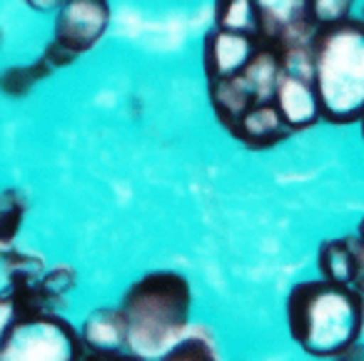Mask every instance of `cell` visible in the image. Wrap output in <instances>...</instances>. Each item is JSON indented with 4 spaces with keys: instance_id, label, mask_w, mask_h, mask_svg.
I'll use <instances>...</instances> for the list:
<instances>
[{
    "instance_id": "obj_2",
    "label": "cell",
    "mask_w": 364,
    "mask_h": 361,
    "mask_svg": "<svg viewBox=\"0 0 364 361\" xmlns=\"http://www.w3.org/2000/svg\"><path fill=\"white\" fill-rule=\"evenodd\" d=\"M312 85L319 112L334 125L364 115V21L344 18L312 38Z\"/></svg>"
},
{
    "instance_id": "obj_17",
    "label": "cell",
    "mask_w": 364,
    "mask_h": 361,
    "mask_svg": "<svg viewBox=\"0 0 364 361\" xmlns=\"http://www.w3.org/2000/svg\"><path fill=\"white\" fill-rule=\"evenodd\" d=\"M162 356H165V359H170V361L215 359V349L208 344V339H205V336H180V339H177Z\"/></svg>"
},
{
    "instance_id": "obj_12",
    "label": "cell",
    "mask_w": 364,
    "mask_h": 361,
    "mask_svg": "<svg viewBox=\"0 0 364 361\" xmlns=\"http://www.w3.org/2000/svg\"><path fill=\"white\" fill-rule=\"evenodd\" d=\"M354 242H357V237L324 242L322 249H319V271H322V279L337 281V284H352L354 269H357Z\"/></svg>"
},
{
    "instance_id": "obj_3",
    "label": "cell",
    "mask_w": 364,
    "mask_h": 361,
    "mask_svg": "<svg viewBox=\"0 0 364 361\" xmlns=\"http://www.w3.org/2000/svg\"><path fill=\"white\" fill-rule=\"evenodd\" d=\"M193 294L177 271H150L122 296L120 311L127 324L132 356H162L190 324Z\"/></svg>"
},
{
    "instance_id": "obj_6",
    "label": "cell",
    "mask_w": 364,
    "mask_h": 361,
    "mask_svg": "<svg viewBox=\"0 0 364 361\" xmlns=\"http://www.w3.org/2000/svg\"><path fill=\"white\" fill-rule=\"evenodd\" d=\"M262 41L277 50L312 43L319 28L309 21V0H255Z\"/></svg>"
},
{
    "instance_id": "obj_10",
    "label": "cell",
    "mask_w": 364,
    "mask_h": 361,
    "mask_svg": "<svg viewBox=\"0 0 364 361\" xmlns=\"http://www.w3.org/2000/svg\"><path fill=\"white\" fill-rule=\"evenodd\" d=\"M237 140H242L250 147H272L274 142L284 140L289 135V127L284 125L282 115H279L277 105L267 100H259L255 105H250L237 120L230 125Z\"/></svg>"
},
{
    "instance_id": "obj_16",
    "label": "cell",
    "mask_w": 364,
    "mask_h": 361,
    "mask_svg": "<svg viewBox=\"0 0 364 361\" xmlns=\"http://www.w3.org/2000/svg\"><path fill=\"white\" fill-rule=\"evenodd\" d=\"M354 0H309V21L314 28H324L349 18Z\"/></svg>"
},
{
    "instance_id": "obj_19",
    "label": "cell",
    "mask_w": 364,
    "mask_h": 361,
    "mask_svg": "<svg viewBox=\"0 0 364 361\" xmlns=\"http://www.w3.org/2000/svg\"><path fill=\"white\" fill-rule=\"evenodd\" d=\"M75 281H77V274L70 266H55V269H50L48 274L43 271V276H41V286L46 289V294L50 296L53 304L60 301L63 296L75 286Z\"/></svg>"
},
{
    "instance_id": "obj_8",
    "label": "cell",
    "mask_w": 364,
    "mask_h": 361,
    "mask_svg": "<svg viewBox=\"0 0 364 361\" xmlns=\"http://www.w3.org/2000/svg\"><path fill=\"white\" fill-rule=\"evenodd\" d=\"M274 105L289 130L312 127L322 117L312 80L289 70H279L274 82Z\"/></svg>"
},
{
    "instance_id": "obj_11",
    "label": "cell",
    "mask_w": 364,
    "mask_h": 361,
    "mask_svg": "<svg viewBox=\"0 0 364 361\" xmlns=\"http://www.w3.org/2000/svg\"><path fill=\"white\" fill-rule=\"evenodd\" d=\"M210 95H213L215 112L220 115V120H223V125L228 127V130L250 105L259 102L257 97L252 95V90L240 80V75L210 82Z\"/></svg>"
},
{
    "instance_id": "obj_7",
    "label": "cell",
    "mask_w": 364,
    "mask_h": 361,
    "mask_svg": "<svg viewBox=\"0 0 364 361\" xmlns=\"http://www.w3.org/2000/svg\"><path fill=\"white\" fill-rule=\"evenodd\" d=\"M262 45V38L215 28L205 38V72H208V80L215 82L237 75L240 70H245L252 63V58L257 55Z\"/></svg>"
},
{
    "instance_id": "obj_21",
    "label": "cell",
    "mask_w": 364,
    "mask_h": 361,
    "mask_svg": "<svg viewBox=\"0 0 364 361\" xmlns=\"http://www.w3.org/2000/svg\"><path fill=\"white\" fill-rule=\"evenodd\" d=\"M354 257H357V269H354V289L359 291V294L364 296V242L357 237V242H354Z\"/></svg>"
},
{
    "instance_id": "obj_1",
    "label": "cell",
    "mask_w": 364,
    "mask_h": 361,
    "mask_svg": "<svg viewBox=\"0 0 364 361\" xmlns=\"http://www.w3.org/2000/svg\"><path fill=\"white\" fill-rule=\"evenodd\" d=\"M287 326L309 356H342L362 334L364 296L329 279L302 281L287 296Z\"/></svg>"
},
{
    "instance_id": "obj_9",
    "label": "cell",
    "mask_w": 364,
    "mask_h": 361,
    "mask_svg": "<svg viewBox=\"0 0 364 361\" xmlns=\"http://www.w3.org/2000/svg\"><path fill=\"white\" fill-rule=\"evenodd\" d=\"M85 351L100 359H122L127 349V324L120 309H97L85 319L80 331ZM132 356V354H130Z\"/></svg>"
},
{
    "instance_id": "obj_23",
    "label": "cell",
    "mask_w": 364,
    "mask_h": 361,
    "mask_svg": "<svg viewBox=\"0 0 364 361\" xmlns=\"http://www.w3.org/2000/svg\"><path fill=\"white\" fill-rule=\"evenodd\" d=\"M357 237H359V239L364 242V220H362V225H359V235H357Z\"/></svg>"
},
{
    "instance_id": "obj_5",
    "label": "cell",
    "mask_w": 364,
    "mask_h": 361,
    "mask_svg": "<svg viewBox=\"0 0 364 361\" xmlns=\"http://www.w3.org/2000/svg\"><path fill=\"white\" fill-rule=\"evenodd\" d=\"M110 26L107 0H65L58 8L55 38L63 48L75 55L92 50Z\"/></svg>"
},
{
    "instance_id": "obj_13",
    "label": "cell",
    "mask_w": 364,
    "mask_h": 361,
    "mask_svg": "<svg viewBox=\"0 0 364 361\" xmlns=\"http://www.w3.org/2000/svg\"><path fill=\"white\" fill-rule=\"evenodd\" d=\"M215 23L220 31L262 38L255 0H218L215 3Z\"/></svg>"
},
{
    "instance_id": "obj_4",
    "label": "cell",
    "mask_w": 364,
    "mask_h": 361,
    "mask_svg": "<svg viewBox=\"0 0 364 361\" xmlns=\"http://www.w3.org/2000/svg\"><path fill=\"white\" fill-rule=\"evenodd\" d=\"M85 354L82 339L50 309L13 314L0 334L3 361H70Z\"/></svg>"
},
{
    "instance_id": "obj_22",
    "label": "cell",
    "mask_w": 364,
    "mask_h": 361,
    "mask_svg": "<svg viewBox=\"0 0 364 361\" xmlns=\"http://www.w3.org/2000/svg\"><path fill=\"white\" fill-rule=\"evenodd\" d=\"M23 3L31 6L33 11H38V13H50V11H58L65 0H23Z\"/></svg>"
},
{
    "instance_id": "obj_25",
    "label": "cell",
    "mask_w": 364,
    "mask_h": 361,
    "mask_svg": "<svg viewBox=\"0 0 364 361\" xmlns=\"http://www.w3.org/2000/svg\"><path fill=\"white\" fill-rule=\"evenodd\" d=\"M0 38H3V33H0Z\"/></svg>"
},
{
    "instance_id": "obj_15",
    "label": "cell",
    "mask_w": 364,
    "mask_h": 361,
    "mask_svg": "<svg viewBox=\"0 0 364 361\" xmlns=\"http://www.w3.org/2000/svg\"><path fill=\"white\" fill-rule=\"evenodd\" d=\"M26 210H28V202L23 197V192L6 190L0 195V244L3 247L13 244V239L18 237Z\"/></svg>"
},
{
    "instance_id": "obj_14",
    "label": "cell",
    "mask_w": 364,
    "mask_h": 361,
    "mask_svg": "<svg viewBox=\"0 0 364 361\" xmlns=\"http://www.w3.org/2000/svg\"><path fill=\"white\" fill-rule=\"evenodd\" d=\"M50 72H53V68L46 58H38V60L31 63V65L8 68V70H3V75H0V92H3L6 97H13V100L26 97L28 92H31L41 80H46Z\"/></svg>"
},
{
    "instance_id": "obj_20",
    "label": "cell",
    "mask_w": 364,
    "mask_h": 361,
    "mask_svg": "<svg viewBox=\"0 0 364 361\" xmlns=\"http://www.w3.org/2000/svg\"><path fill=\"white\" fill-rule=\"evenodd\" d=\"M43 58H46L48 63H50L53 70H58V68H65L70 65V63H75V53H70L68 48H63L58 41H53L50 45L46 48V53H43Z\"/></svg>"
},
{
    "instance_id": "obj_24",
    "label": "cell",
    "mask_w": 364,
    "mask_h": 361,
    "mask_svg": "<svg viewBox=\"0 0 364 361\" xmlns=\"http://www.w3.org/2000/svg\"><path fill=\"white\" fill-rule=\"evenodd\" d=\"M359 122H362V137H364V115H362V120H359Z\"/></svg>"
},
{
    "instance_id": "obj_18",
    "label": "cell",
    "mask_w": 364,
    "mask_h": 361,
    "mask_svg": "<svg viewBox=\"0 0 364 361\" xmlns=\"http://www.w3.org/2000/svg\"><path fill=\"white\" fill-rule=\"evenodd\" d=\"M3 266L8 276H21V279H41L43 276V259L21 252H3Z\"/></svg>"
}]
</instances>
